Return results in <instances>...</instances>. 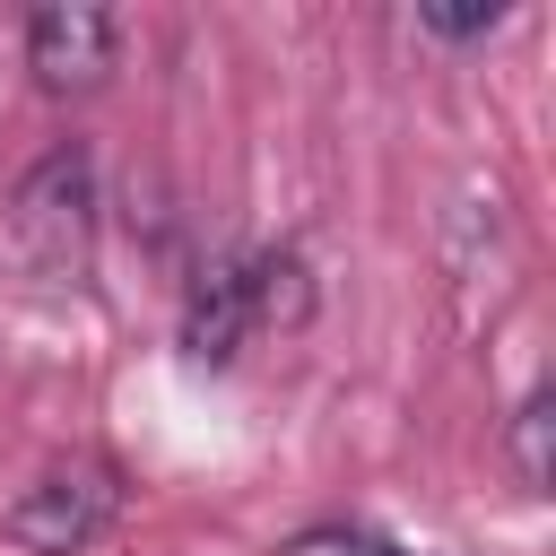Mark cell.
Masks as SVG:
<instances>
[{"label": "cell", "instance_id": "7", "mask_svg": "<svg viewBox=\"0 0 556 556\" xmlns=\"http://www.w3.org/2000/svg\"><path fill=\"white\" fill-rule=\"evenodd\" d=\"M278 556H400V547L374 539V530H356V521H313V530H295Z\"/></svg>", "mask_w": 556, "mask_h": 556}, {"label": "cell", "instance_id": "6", "mask_svg": "<svg viewBox=\"0 0 556 556\" xmlns=\"http://www.w3.org/2000/svg\"><path fill=\"white\" fill-rule=\"evenodd\" d=\"M504 452H513V478H521V495H547V478H556V391H530V400L513 408V434H504Z\"/></svg>", "mask_w": 556, "mask_h": 556}, {"label": "cell", "instance_id": "2", "mask_svg": "<svg viewBox=\"0 0 556 556\" xmlns=\"http://www.w3.org/2000/svg\"><path fill=\"white\" fill-rule=\"evenodd\" d=\"M9 226H17L35 269H52V278L87 269V243H96V156H87V139H61L26 165L17 200H9Z\"/></svg>", "mask_w": 556, "mask_h": 556}, {"label": "cell", "instance_id": "1", "mask_svg": "<svg viewBox=\"0 0 556 556\" xmlns=\"http://www.w3.org/2000/svg\"><path fill=\"white\" fill-rule=\"evenodd\" d=\"M113 521H122V469H113V460H96V452L52 460V469H43V478L0 513L9 547H26V556H87Z\"/></svg>", "mask_w": 556, "mask_h": 556}, {"label": "cell", "instance_id": "3", "mask_svg": "<svg viewBox=\"0 0 556 556\" xmlns=\"http://www.w3.org/2000/svg\"><path fill=\"white\" fill-rule=\"evenodd\" d=\"M113 43H122V26H113V9H96V0H52V9L26 17V70H35L43 96H87V87H104V78H113Z\"/></svg>", "mask_w": 556, "mask_h": 556}, {"label": "cell", "instance_id": "8", "mask_svg": "<svg viewBox=\"0 0 556 556\" xmlns=\"http://www.w3.org/2000/svg\"><path fill=\"white\" fill-rule=\"evenodd\" d=\"M417 26L426 35H443V43H469V35H495L504 26V9L486 0V9H417Z\"/></svg>", "mask_w": 556, "mask_h": 556}, {"label": "cell", "instance_id": "4", "mask_svg": "<svg viewBox=\"0 0 556 556\" xmlns=\"http://www.w3.org/2000/svg\"><path fill=\"white\" fill-rule=\"evenodd\" d=\"M252 339V295H243V252H208L182 287V356L191 365H235Z\"/></svg>", "mask_w": 556, "mask_h": 556}, {"label": "cell", "instance_id": "5", "mask_svg": "<svg viewBox=\"0 0 556 556\" xmlns=\"http://www.w3.org/2000/svg\"><path fill=\"white\" fill-rule=\"evenodd\" d=\"M243 295H252V330H304L313 321V269L304 252H252L243 261Z\"/></svg>", "mask_w": 556, "mask_h": 556}]
</instances>
